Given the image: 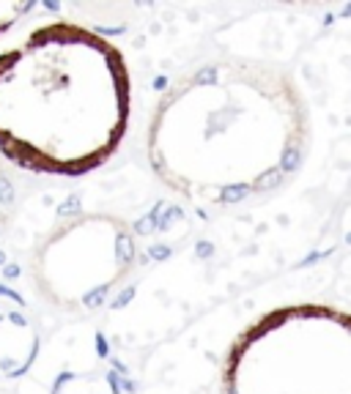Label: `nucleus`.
<instances>
[{
    "instance_id": "20e7f679",
    "label": "nucleus",
    "mask_w": 351,
    "mask_h": 394,
    "mask_svg": "<svg viewBox=\"0 0 351 394\" xmlns=\"http://www.w3.org/2000/svg\"><path fill=\"white\" fill-rule=\"evenodd\" d=\"M170 255H173V247H167V244H151V247H148V257H151L154 263L167 260Z\"/></svg>"
},
{
    "instance_id": "9d476101",
    "label": "nucleus",
    "mask_w": 351,
    "mask_h": 394,
    "mask_svg": "<svg viewBox=\"0 0 351 394\" xmlns=\"http://www.w3.org/2000/svg\"><path fill=\"white\" fill-rule=\"evenodd\" d=\"M110 367H116V370H118V375L129 378V367H126L124 362H121V359H118V356H110Z\"/></svg>"
},
{
    "instance_id": "f257e3e1",
    "label": "nucleus",
    "mask_w": 351,
    "mask_h": 394,
    "mask_svg": "<svg viewBox=\"0 0 351 394\" xmlns=\"http://www.w3.org/2000/svg\"><path fill=\"white\" fill-rule=\"evenodd\" d=\"M28 9H33V3H0V33L9 30Z\"/></svg>"
},
{
    "instance_id": "9b49d317",
    "label": "nucleus",
    "mask_w": 351,
    "mask_h": 394,
    "mask_svg": "<svg viewBox=\"0 0 351 394\" xmlns=\"http://www.w3.org/2000/svg\"><path fill=\"white\" fill-rule=\"evenodd\" d=\"M195 252H198V257H212L214 255V247L208 241H200L198 247H195Z\"/></svg>"
},
{
    "instance_id": "0eeeda50",
    "label": "nucleus",
    "mask_w": 351,
    "mask_h": 394,
    "mask_svg": "<svg viewBox=\"0 0 351 394\" xmlns=\"http://www.w3.org/2000/svg\"><path fill=\"white\" fill-rule=\"evenodd\" d=\"M93 339H96V353L102 359H110V345H107V339H104V334L102 331H96V334H93Z\"/></svg>"
},
{
    "instance_id": "f8f14e48",
    "label": "nucleus",
    "mask_w": 351,
    "mask_h": 394,
    "mask_svg": "<svg viewBox=\"0 0 351 394\" xmlns=\"http://www.w3.org/2000/svg\"><path fill=\"white\" fill-rule=\"evenodd\" d=\"M19 274H22V268H19V266H14V263H9V266H3V277H6V280H17Z\"/></svg>"
},
{
    "instance_id": "f03ea898",
    "label": "nucleus",
    "mask_w": 351,
    "mask_h": 394,
    "mask_svg": "<svg viewBox=\"0 0 351 394\" xmlns=\"http://www.w3.org/2000/svg\"><path fill=\"white\" fill-rule=\"evenodd\" d=\"M165 206H167L165 200H157V206H154L151 211H148V214L143 216V219H137V222H134V225H132V230H134V233H137V235H151L154 230H157L159 211H162V208H165Z\"/></svg>"
},
{
    "instance_id": "7ed1b4c3",
    "label": "nucleus",
    "mask_w": 351,
    "mask_h": 394,
    "mask_svg": "<svg viewBox=\"0 0 351 394\" xmlns=\"http://www.w3.org/2000/svg\"><path fill=\"white\" fill-rule=\"evenodd\" d=\"M165 208H167V214L157 219V230H170L179 219H184V211L179 206H165Z\"/></svg>"
},
{
    "instance_id": "1a4fd4ad",
    "label": "nucleus",
    "mask_w": 351,
    "mask_h": 394,
    "mask_svg": "<svg viewBox=\"0 0 351 394\" xmlns=\"http://www.w3.org/2000/svg\"><path fill=\"white\" fill-rule=\"evenodd\" d=\"M107 383H110V391L113 394H121V378H118V372H107Z\"/></svg>"
},
{
    "instance_id": "4468645a",
    "label": "nucleus",
    "mask_w": 351,
    "mask_h": 394,
    "mask_svg": "<svg viewBox=\"0 0 351 394\" xmlns=\"http://www.w3.org/2000/svg\"><path fill=\"white\" fill-rule=\"evenodd\" d=\"M3 266H6V252L0 249V268H3Z\"/></svg>"
},
{
    "instance_id": "39448f33",
    "label": "nucleus",
    "mask_w": 351,
    "mask_h": 394,
    "mask_svg": "<svg viewBox=\"0 0 351 394\" xmlns=\"http://www.w3.org/2000/svg\"><path fill=\"white\" fill-rule=\"evenodd\" d=\"M134 293H137V290H134V285H126V288L121 290V293H118V296L110 301V307H113V309H121V307H124V304H129V301H132V298H134Z\"/></svg>"
},
{
    "instance_id": "6e6552de",
    "label": "nucleus",
    "mask_w": 351,
    "mask_h": 394,
    "mask_svg": "<svg viewBox=\"0 0 351 394\" xmlns=\"http://www.w3.org/2000/svg\"><path fill=\"white\" fill-rule=\"evenodd\" d=\"M0 296H6V298H11V301H14V304H19V307H25V298L19 296L17 290H11L9 285H3V282H0Z\"/></svg>"
},
{
    "instance_id": "ddd939ff",
    "label": "nucleus",
    "mask_w": 351,
    "mask_h": 394,
    "mask_svg": "<svg viewBox=\"0 0 351 394\" xmlns=\"http://www.w3.org/2000/svg\"><path fill=\"white\" fill-rule=\"evenodd\" d=\"M121 389L129 391V394H134V391H137V383H134L132 378H124V380H121Z\"/></svg>"
},
{
    "instance_id": "423d86ee",
    "label": "nucleus",
    "mask_w": 351,
    "mask_h": 394,
    "mask_svg": "<svg viewBox=\"0 0 351 394\" xmlns=\"http://www.w3.org/2000/svg\"><path fill=\"white\" fill-rule=\"evenodd\" d=\"M72 211H80V197L77 194H72L69 203H63V206L58 208V216H69Z\"/></svg>"
}]
</instances>
